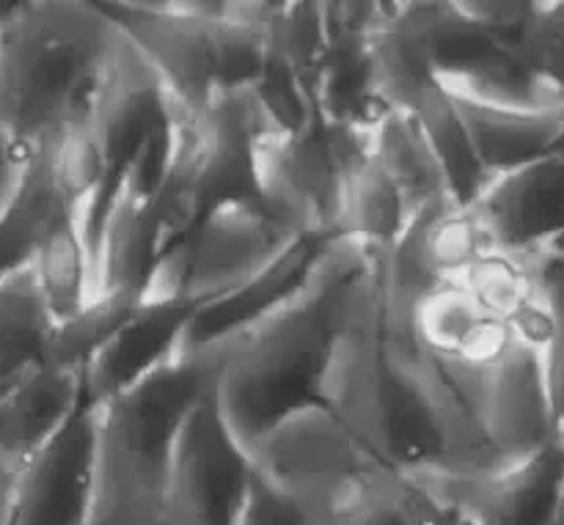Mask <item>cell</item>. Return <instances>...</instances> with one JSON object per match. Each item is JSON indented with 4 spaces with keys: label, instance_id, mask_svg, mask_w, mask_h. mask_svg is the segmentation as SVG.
I'll use <instances>...</instances> for the list:
<instances>
[{
    "label": "cell",
    "instance_id": "obj_1",
    "mask_svg": "<svg viewBox=\"0 0 564 525\" xmlns=\"http://www.w3.org/2000/svg\"><path fill=\"white\" fill-rule=\"evenodd\" d=\"M378 262L341 242L295 303L218 347L224 350L218 402L251 455L295 418L339 416L341 367L367 311Z\"/></svg>",
    "mask_w": 564,
    "mask_h": 525
},
{
    "label": "cell",
    "instance_id": "obj_2",
    "mask_svg": "<svg viewBox=\"0 0 564 525\" xmlns=\"http://www.w3.org/2000/svg\"><path fill=\"white\" fill-rule=\"evenodd\" d=\"M121 31L94 0L0 3V130L25 160L94 116Z\"/></svg>",
    "mask_w": 564,
    "mask_h": 525
},
{
    "label": "cell",
    "instance_id": "obj_3",
    "mask_svg": "<svg viewBox=\"0 0 564 525\" xmlns=\"http://www.w3.org/2000/svg\"><path fill=\"white\" fill-rule=\"evenodd\" d=\"M141 50L176 113L196 116L246 94L270 55L275 3L251 0H108L99 3Z\"/></svg>",
    "mask_w": 564,
    "mask_h": 525
},
{
    "label": "cell",
    "instance_id": "obj_4",
    "mask_svg": "<svg viewBox=\"0 0 564 525\" xmlns=\"http://www.w3.org/2000/svg\"><path fill=\"white\" fill-rule=\"evenodd\" d=\"M220 369L224 350L180 352L99 405V506H127L163 525L176 440L191 413L218 391Z\"/></svg>",
    "mask_w": 564,
    "mask_h": 525
},
{
    "label": "cell",
    "instance_id": "obj_5",
    "mask_svg": "<svg viewBox=\"0 0 564 525\" xmlns=\"http://www.w3.org/2000/svg\"><path fill=\"white\" fill-rule=\"evenodd\" d=\"M257 471V457L235 433L215 391L176 440L163 525H240Z\"/></svg>",
    "mask_w": 564,
    "mask_h": 525
},
{
    "label": "cell",
    "instance_id": "obj_6",
    "mask_svg": "<svg viewBox=\"0 0 564 525\" xmlns=\"http://www.w3.org/2000/svg\"><path fill=\"white\" fill-rule=\"evenodd\" d=\"M466 396L485 449L505 468L564 438L556 427L543 352L518 339L505 358L482 369L446 363Z\"/></svg>",
    "mask_w": 564,
    "mask_h": 525
},
{
    "label": "cell",
    "instance_id": "obj_7",
    "mask_svg": "<svg viewBox=\"0 0 564 525\" xmlns=\"http://www.w3.org/2000/svg\"><path fill=\"white\" fill-rule=\"evenodd\" d=\"M301 231L308 229L279 198L229 209L165 259L152 297L224 295L273 262Z\"/></svg>",
    "mask_w": 564,
    "mask_h": 525
},
{
    "label": "cell",
    "instance_id": "obj_8",
    "mask_svg": "<svg viewBox=\"0 0 564 525\" xmlns=\"http://www.w3.org/2000/svg\"><path fill=\"white\" fill-rule=\"evenodd\" d=\"M99 510V405L83 385L61 433L22 466L6 525H94Z\"/></svg>",
    "mask_w": 564,
    "mask_h": 525
},
{
    "label": "cell",
    "instance_id": "obj_9",
    "mask_svg": "<svg viewBox=\"0 0 564 525\" xmlns=\"http://www.w3.org/2000/svg\"><path fill=\"white\" fill-rule=\"evenodd\" d=\"M372 135L339 130L323 116L290 141L264 143V179L308 231H341L350 168ZM345 234V231H341Z\"/></svg>",
    "mask_w": 564,
    "mask_h": 525
},
{
    "label": "cell",
    "instance_id": "obj_10",
    "mask_svg": "<svg viewBox=\"0 0 564 525\" xmlns=\"http://www.w3.org/2000/svg\"><path fill=\"white\" fill-rule=\"evenodd\" d=\"M341 231H301L279 256L235 289L209 300L193 319L180 352H207L259 328L295 303L341 245Z\"/></svg>",
    "mask_w": 564,
    "mask_h": 525
},
{
    "label": "cell",
    "instance_id": "obj_11",
    "mask_svg": "<svg viewBox=\"0 0 564 525\" xmlns=\"http://www.w3.org/2000/svg\"><path fill=\"white\" fill-rule=\"evenodd\" d=\"M383 3H325L323 61L314 83L317 110L328 124L356 135H372L391 113L375 58V33Z\"/></svg>",
    "mask_w": 564,
    "mask_h": 525
},
{
    "label": "cell",
    "instance_id": "obj_12",
    "mask_svg": "<svg viewBox=\"0 0 564 525\" xmlns=\"http://www.w3.org/2000/svg\"><path fill=\"white\" fill-rule=\"evenodd\" d=\"M422 482L452 501L471 525H560L564 521V438L499 471Z\"/></svg>",
    "mask_w": 564,
    "mask_h": 525
},
{
    "label": "cell",
    "instance_id": "obj_13",
    "mask_svg": "<svg viewBox=\"0 0 564 525\" xmlns=\"http://www.w3.org/2000/svg\"><path fill=\"white\" fill-rule=\"evenodd\" d=\"M471 212L494 251L516 256L564 251V149L490 179Z\"/></svg>",
    "mask_w": 564,
    "mask_h": 525
},
{
    "label": "cell",
    "instance_id": "obj_14",
    "mask_svg": "<svg viewBox=\"0 0 564 525\" xmlns=\"http://www.w3.org/2000/svg\"><path fill=\"white\" fill-rule=\"evenodd\" d=\"M209 300L215 297L169 295L143 300L83 369V385L94 405L116 400L160 367L174 361L193 319Z\"/></svg>",
    "mask_w": 564,
    "mask_h": 525
},
{
    "label": "cell",
    "instance_id": "obj_15",
    "mask_svg": "<svg viewBox=\"0 0 564 525\" xmlns=\"http://www.w3.org/2000/svg\"><path fill=\"white\" fill-rule=\"evenodd\" d=\"M402 311L419 347L455 367H490L518 341L510 325L485 311L460 284L433 289Z\"/></svg>",
    "mask_w": 564,
    "mask_h": 525
},
{
    "label": "cell",
    "instance_id": "obj_16",
    "mask_svg": "<svg viewBox=\"0 0 564 525\" xmlns=\"http://www.w3.org/2000/svg\"><path fill=\"white\" fill-rule=\"evenodd\" d=\"M83 396L80 369L42 363L0 394V462L22 471L61 433Z\"/></svg>",
    "mask_w": 564,
    "mask_h": 525
},
{
    "label": "cell",
    "instance_id": "obj_17",
    "mask_svg": "<svg viewBox=\"0 0 564 525\" xmlns=\"http://www.w3.org/2000/svg\"><path fill=\"white\" fill-rule=\"evenodd\" d=\"M455 108L466 124L477 157L490 179L529 163L549 157L564 149V108L556 110H523L499 108V105L474 102L457 97Z\"/></svg>",
    "mask_w": 564,
    "mask_h": 525
},
{
    "label": "cell",
    "instance_id": "obj_18",
    "mask_svg": "<svg viewBox=\"0 0 564 525\" xmlns=\"http://www.w3.org/2000/svg\"><path fill=\"white\" fill-rule=\"evenodd\" d=\"M413 215L416 212L408 204L405 193L386 174L367 143L347 179L345 212H341L345 240L367 251L369 256L386 259L402 240Z\"/></svg>",
    "mask_w": 564,
    "mask_h": 525
},
{
    "label": "cell",
    "instance_id": "obj_19",
    "mask_svg": "<svg viewBox=\"0 0 564 525\" xmlns=\"http://www.w3.org/2000/svg\"><path fill=\"white\" fill-rule=\"evenodd\" d=\"M66 212H80V209L72 207L58 187L53 152L44 149L28 160L14 198L0 212V278L31 267L44 237Z\"/></svg>",
    "mask_w": 564,
    "mask_h": 525
},
{
    "label": "cell",
    "instance_id": "obj_20",
    "mask_svg": "<svg viewBox=\"0 0 564 525\" xmlns=\"http://www.w3.org/2000/svg\"><path fill=\"white\" fill-rule=\"evenodd\" d=\"M55 328L31 267L0 278V394L47 363Z\"/></svg>",
    "mask_w": 564,
    "mask_h": 525
},
{
    "label": "cell",
    "instance_id": "obj_21",
    "mask_svg": "<svg viewBox=\"0 0 564 525\" xmlns=\"http://www.w3.org/2000/svg\"><path fill=\"white\" fill-rule=\"evenodd\" d=\"M31 270L55 325L69 322L86 311L88 303L97 297V273L80 212L61 215L33 256Z\"/></svg>",
    "mask_w": 564,
    "mask_h": 525
},
{
    "label": "cell",
    "instance_id": "obj_22",
    "mask_svg": "<svg viewBox=\"0 0 564 525\" xmlns=\"http://www.w3.org/2000/svg\"><path fill=\"white\" fill-rule=\"evenodd\" d=\"M405 113H413L422 124L430 149L441 165L452 201L463 209H471L488 187L490 176L479 163L477 149H474L466 124L455 108V99L449 97L444 86H435Z\"/></svg>",
    "mask_w": 564,
    "mask_h": 525
},
{
    "label": "cell",
    "instance_id": "obj_23",
    "mask_svg": "<svg viewBox=\"0 0 564 525\" xmlns=\"http://www.w3.org/2000/svg\"><path fill=\"white\" fill-rule=\"evenodd\" d=\"M369 146L386 174L405 193L413 212L441 201V198H449L438 160H435L427 135L413 113L397 108L391 110L372 132Z\"/></svg>",
    "mask_w": 564,
    "mask_h": 525
},
{
    "label": "cell",
    "instance_id": "obj_24",
    "mask_svg": "<svg viewBox=\"0 0 564 525\" xmlns=\"http://www.w3.org/2000/svg\"><path fill=\"white\" fill-rule=\"evenodd\" d=\"M330 525H419L402 477H375L325 510Z\"/></svg>",
    "mask_w": 564,
    "mask_h": 525
},
{
    "label": "cell",
    "instance_id": "obj_25",
    "mask_svg": "<svg viewBox=\"0 0 564 525\" xmlns=\"http://www.w3.org/2000/svg\"><path fill=\"white\" fill-rule=\"evenodd\" d=\"M240 525H330V521L317 501L259 468Z\"/></svg>",
    "mask_w": 564,
    "mask_h": 525
},
{
    "label": "cell",
    "instance_id": "obj_26",
    "mask_svg": "<svg viewBox=\"0 0 564 525\" xmlns=\"http://www.w3.org/2000/svg\"><path fill=\"white\" fill-rule=\"evenodd\" d=\"M518 53L564 102V3H540Z\"/></svg>",
    "mask_w": 564,
    "mask_h": 525
},
{
    "label": "cell",
    "instance_id": "obj_27",
    "mask_svg": "<svg viewBox=\"0 0 564 525\" xmlns=\"http://www.w3.org/2000/svg\"><path fill=\"white\" fill-rule=\"evenodd\" d=\"M405 493L419 525H471L452 501L435 493L422 479H405Z\"/></svg>",
    "mask_w": 564,
    "mask_h": 525
},
{
    "label": "cell",
    "instance_id": "obj_28",
    "mask_svg": "<svg viewBox=\"0 0 564 525\" xmlns=\"http://www.w3.org/2000/svg\"><path fill=\"white\" fill-rule=\"evenodd\" d=\"M25 168L28 160L22 157L20 149L9 141V135L0 130V212H3V209L9 207L11 198H14Z\"/></svg>",
    "mask_w": 564,
    "mask_h": 525
},
{
    "label": "cell",
    "instance_id": "obj_29",
    "mask_svg": "<svg viewBox=\"0 0 564 525\" xmlns=\"http://www.w3.org/2000/svg\"><path fill=\"white\" fill-rule=\"evenodd\" d=\"M94 525H160L152 517L141 515L135 510H127V506H99Z\"/></svg>",
    "mask_w": 564,
    "mask_h": 525
},
{
    "label": "cell",
    "instance_id": "obj_30",
    "mask_svg": "<svg viewBox=\"0 0 564 525\" xmlns=\"http://www.w3.org/2000/svg\"><path fill=\"white\" fill-rule=\"evenodd\" d=\"M17 484V471L9 468L6 462H0V525L9 523V510H11V495H14Z\"/></svg>",
    "mask_w": 564,
    "mask_h": 525
},
{
    "label": "cell",
    "instance_id": "obj_31",
    "mask_svg": "<svg viewBox=\"0 0 564 525\" xmlns=\"http://www.w3.org/2000/svg\"><path fill=\"white\" fill-rule=\"evenodd\" d=\"M560 525H564V521H562V523H560Z\"/></svg>",
    "mask_w": 564,
    "mask_h": 525
}]
</instances>
